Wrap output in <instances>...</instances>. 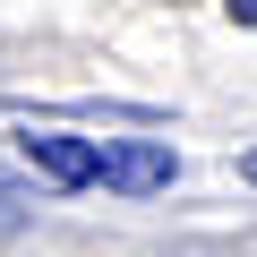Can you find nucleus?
Masks as SVG:
<instances>
[{"label": "nucleus", "instance_id": "nucleus-2", "mask_svg": "<svg viewBox=\"0 0 257 257\" xmlns=\"http://www.w3.org/2000/svg\"><path fill=\"white\" fill-rule=\"evenodd\" d=\"M26 163L52 189H94V138H69V128H26Z\"/></svg>", "mask_w": 257, "mask_h": 257}, {"label": "nucleus", "instance_id": "nucleus-5", "mask_svg": "<svg viewBox=\"0 0 257 257\" xmlns=\"http://www.w3.org/2000/svg\"><path fill=\"white\" fill-rule=\"evenodd\" d=\"M240 172H248V180H257V155H240Z\"/></svg>", "mask_w": 257, "mask_h": 257}, {"label": "nucleus", "instance_id": "nucleus-4", "mask_svg": "<svg viewBox=\"0 0 257 257\" xmlns=\"http://www.w3.org/2000/svg\"><path fill=\"white\" fill-rule=\"evenodd\" d=\"M223 9H231V26H257V0H223Z\"/></svg>", "mask_w": 257, "mask_h": 257}, {"label": "nucleus", "instance_id": "nucleus-3", "mask_svg": "<svg viewBox=\"0 0 257 257\" xmlns=\"http://www.w3.org/2000/svg\"><path fill=\"white\" fill-rule=\"evenodd\" d=\"M26 223H35V189L0 172V240H9V231H26Z\"/></svg>", "mask_w": 257, "mask_h": 257}, {"label": "nucleus", "instance_id": "nucleus-1", "mask_svg": "<svg viewBox=\"0 0 257 257\" xmlns=\"http://www.w3.org/2000/svg\"><path fill=\"white\" fill-rule=\"evenodd\" d=\"M172 172H180V155L163 138H94V180L120 197H155V189H172Z\"/></svg>", "mask_w": 257, "mask_h": 257}]
</instances>
